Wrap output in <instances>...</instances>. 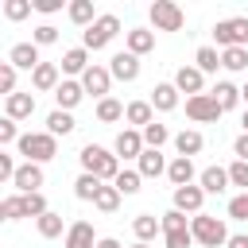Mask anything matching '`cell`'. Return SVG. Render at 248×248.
<instances>
[{"instance_id":"cell-38","label":"cell","mask_w":248,"mask_h":248,"mask_svg":"<svg viewBox=\"0 0 248 248\" xmlns=\"http://www.w3.org/2000/svg\"><path fill=\"white\" fill-rule=\"evenodd\" d=\"M140 182H143V174H140V170H120L112 186H116L120 194H140Z\"/></svg>"},{"instance_id":"cell-6","label":"cell","mask_w":248,"mask_h":248,"mask_svg":"<svg viewBox=\"0 0 248 248\" xmlns=\"http://www.w3.org/2000/svg\"><path fill=\"white\" fill-rule=\"evenodd\" d=\"M163 240H167V248H190L194 244V232H190L186 213H178V209L163 213Z\"/></svg>"},{"instance_id":"cell-10","label":"cell","mask_w":248,"mask_h":248,"mask_svg":"<svg viewBox=\"0 0 248 248\" xmlns=\"http://www.w3.org/2000/svg\"><path fill=\"white\" fill-rule=\"evenodd\" d=\"M116 159H140L143 151H147V143H143V132H136V128H124L120 136H116Z\"/></svg>"},{"instance_id":"cell-1","label":"cell","mask_w":248,"mask_h":248,"mask_svg":"<svg viewBox=\"0 0 248 248\" xmlns=\"http://www.w3.org/2000/svg\"><path fill=\"white\" fill-rule=\"evenodd\" d=\"M78 159H81V170L85 174H97L101 182H116V174H120V159L112 151H105L101 143H85Z\"/></svg>"},{"instance_id":"cell-21","label":"cell","mask_w":248,"mask_h":248,"mask_svg":"<svg viewBox=\"0 0 248 248\" xmlns=\"http://www.w3.org/2000/svg\"><path fill=\"white\" fill-rule=\"evenodd\" d=\"M167 178H170L174 186H190V182H194V159L174 155V159H170V167H167Z\"/></svg>"},{"instance_id":"cell-36","label":"cell","mask_w":248,"mask_h":248,"mask_svg":"<svg viewBox=\"0 0 248 248\" xmlns=\"http://www.w3.org/2000/svg\"><path fill=\"white\" fill-rule=\"evenodd\" d=\"M35 225H39V236H46V240L62 236V213H50V209H46V213H43Z\"/></svg>"},{"instance_id":"cell-45","label":"cell","mask_w":248,"mask_h":248,"mask_svg":"<svg viewBox=\"0 0 248 248\" xmlns=\"http://www.w3.org/2000/svg\"><path fill=\"white\" fill-rule=\"evenodd\" d=\"M229 182H232V186H244V190H248V163H244V159H236V163L229 167Z\"/></svg>"},{"instance_id":"cell-52","label":"cell","mask_w":248,"mask_h":248,"mask_svg":"<svg viewBox=\"0 0 248 248\" xmlns=\"http://www.w3.org/2000/svg\"><path fill=\"white\" fill-rule=\"evenodd\" d=\"M240 101H248V81H244V89H240Z\"/></svg>"},{"instance_id":"cell-23","label":"cell","mask_w":248,"mask_h":248,"mask_svg":"<svg viewBox=\"0 0 248 248\" xmlns=\"http://www.w3.org/2000/svg\"><path fill=\"white\" fill-rule=\"evenodd\" d=\"M167 167H170V163H167L155 147H147V151L140 155V174H143V178H159V174H167Z\"/></svg>"},{"instance_id":"cell-40","label":"cell","mask_w":248,"mask_h":248,"mask_svg":"<svg viewBox=\"0 0 248 248\" xmlns=\"http://www.w3.org/2000/svg\"><path fill=\"white\" fill-rule=\"evenodd\" d=\"M0 217H4V221H19V217H23V194L4 198V202H0Z\"/></svg>"},{"instance_id":"cell-46","label":"cell","mask_w":248,"mask_h":248,"mask_svg":"<svg viewBox=\"0 0 248 248\" xmlns=\"http://www.w3.org/2000/svg\"><path fill=\"white\" fill-rule=\"evenodd\" d=\"M0 143H19V132H16V120L12 116L0 120Z\"/></svg>"},{"instance_id":"cell-22","label":"cell","mask_w":248,"mask_h":248,"mask_svg":"<svg viewBox=\"0 0 248 248\" xmlns=\"http://www.w3.org/2000/svg\"><path fill=\"white\" fill-rule=\"evenodd\" d=\"M81 97H85L81 81H62V85L54 89V101H58V108H62V112H70V108H74V105H78Z\"/></svg>"},{"instance_id":"cell-30","label":"cell","mask_w":248,"mask_h":248,"mask_svg":"<svg viewBox=\"0 0 248 248\" xmlns=\"http://www.w3.org/2000/svg\"><path fill=\"white\" fill-rule=\"evenodd\" d=\"M229 186V170H221V167H205L202 170V190L205 194H221Z\"/></svg>"},{"instance_id":"cell-9","label":"cell","mask_w":248,"mask_h":248,"mask_svg":"<svg viewBox=\"0 0 248 248\" xmlns=\"http://www.w3.org/2000/svg\"><path fill=\"white\" fill-rule=\"evenodd\" d=\"M108 85H112V74H108V66H89L85 74H81V89L85 93H93V97H108Z\"/></svg>"},{"instance_id":"cell-18","label":"cell","mask_w":248,"mask_h":248,"mask_svg":"<svg viewBox=\"0 0 248 248\" xmlns=\"http://www.w3.org/2000/svg\"><path fill=\"white\" fill-rule=\"evenodd\" d=\"M151 108H159V112L178 108V89H174V81H159V85L151 89Z\"/></svg>"},{"instance_id":"cell-20","label":"cell","mask_w":248,"mask_h":248,"mask_svg":"<svg viewBox=\"0 0 248 248\" xmlns=\"http://www.w3.org/2000/svg\"><path fill=\"white\" fill-rule=\"evenodd\" d=\"M132 232H136V240H140V244H151V240L163 232V221H155L151 213H136V221H132Z\"/></svg>"},{"instance_id":"cell-16","label":"cell","mask_w":248,"mask_h":248,"mask_svg":"<svg viewBox=\"0 0 248 248\" xmlns=\"http://www.w3.org/2000/svg\"><path fill=\"white\" fill-rule=\"evenodd\" d=\"M66 248H97L93 225H89V221H74V225L66 229Z\"/></svg>"},{"instance_id":"cell-5","label":"cell","mask_w":248,"mask_h":248,"mask_svg":"<svg viewBox=\"0 0 248 248\" xmlns=\"http://www.w3.org/2000/svg\"><path fill=\"white\" fill-rule=\"evenodd\" d=\"M116 35H120V19H116L112 12H105V16H97L93 27H85L81 43H85V50H101V46H108Z\"/></svg>"},{"instance_id":"cell-19","label":"cell","mask_w":248,"mask_h":248,"mask_svg":"<svg viewBox=\"0 0 248 248\" xmlns=\"http://www.w3.org/2000/svg\"><path fill=\"white\" fill-rule=\"evenodd\" d=\"M4 108L12 120H27L35 112V93H12V97H4Z\"/></svg>"},{"instance_id":"cell-53","label":"cell","mask_w":248,"mask_h":248,"mask_svg":"<svg viewBox=\"0 0 248 248\" xmlns=\"http://www.w3.org/2000/svg\"><path fill=\"white\" fill-rule=\"evenodd\" d=\"M240 124H244V132H248V112H244V120H240Z\"/></svg>"},{"instance_id":"cell-42","label":"cell","mask_w":248,"mask_h":248,"mask_svg":"<svg viewBox=\"0 0 248 248\" xmlns=\"http://www.w3.org/2000/svg\"><path fill=\"white\" fill-rule=\"evenodd\" d=\"M229 217H232V221H248V190L229 202Z\"/></svg>"},{"instance_id":"cell-34","label":"cell","mask_w":248,"mask_h":248,"mask_svg":"<svg viewBox=\"0 0 248 248\" xmlns=\"http://www.w3.org/2000/svg\"><path fill=\"white\" fill-rule=\"evenodd\" d=\"M120 198H124V194H120L116 186H101V190H97V198H93V205H97L101 213H116Z\"/></svg>"},{"instance_id":"cell-31","label":"cell","mask_w":248,"mask_h":248,"mask_svg":"<svg viewBox=\"0 0 248 248\" xmlns=\"http://www.w3.org/2000/svg\"><path fill=\"white\" fill-rule=\"evenodd\" d=\"M124 112H128V108H124L116 97H105V101H97V120H101V124H116Z\"/></svg>"},{"instance_id":"cell-25","label":"cell","mask_w":248,"mask_h":248,"mask_svg":"<svg viewBox=\"0 0 248 248\" xmlns=\"http://www.w3.org/2000/svg\"><path fill=\"white\" fill-rule=\"evenodd\" d=\"M89 70V50L85 46H70L62 54V74H85Z\"/></svg>"},{"instance_id":"cell-47","label":"cell","mask_w":248,"mask_h":248,"mask_svg":"<svg viewBox=\"0 0 248 248\" xmlns=\"http://www.w3.org/2000/svg\"><path fill=\"white\" fill-rule=\"evenodd\" d=\"M16 170H19V167L12 163V155H4V151H0V178H8V182H12V178H16Z\"/></svg>"},{"instance_id":"cell-17","label":"cell","mask_w":248,"mask_h":248,"mask_svg":"<svg viewBox=\"0 0 248 248\" xmlns=\"http://www.w3.org/2000/svg\"><path fill=\"white\" fill-rule=\"evenodd\" d=\"M31 85H35L39 93L58 89V85H62V81H58V66H54V62H39V66L31 70Z\"/></svg>"},{"instance_id":"cell-37","label":"cell","mask_w":248,"mask_h":248,"mask_svg":"<svg viewBox=\"0 0 248 248\" xmlns=\"http://www.w3.org/2000/svg\"><path fill=\"white\" fill-rule=\"evenodd\" d=\"M194 62H198V70H202V74H213V70L221 66V54H217L213 46H198V54H194Z\"/></svg>"},{"instance_id":"cell-49","label":"cell","mask_w":248,"mask_h":248,"mask_svg":"<svg viewBox=\"0 0 248 248\" xmlns=\"http://www.w3.org/2000/svg\"><path fill=\"white\" fill-rule=\"evenodd\" d=\"M31 4H35V12H46V16L62 8V0H31Z\"/></svg>"},{"instance_id":"cell-29","label":"cell","mask_w":248,"mask_h":248,"mask_svg":"<svg viewBox=\"0 0 248 248\" xmlns=\"http://www.w3.org/2000/svg\"><path fill=\"white\" fill-rule=\"evenodd\" d=\"M74 128H78V124H74V116H70V112H62V108H54V112L46 116V132H50L54 140H58V136H70Z\"/></svg>"},{"instance_id":"cell-8","label":"cell","mask_w":248,"mask_h":248,"mask_svg":"<svg viewBox=\"0 0 248 248\" xmlns=\"http://www.w3.org/2000/svg\"><path fill=\"white\" fill-rule=\"evenodd\" d=\"M186 116L194 124H213L221 116V105L213 101V93H198V97H186Z\"/></svg>"},{"instance_id":"cell-33","label":"cell","mask_w":248,"mask_h":248,"mask_svg":"<svg viewBox=\"0 0 248 248\" xmlns=\"http://www.w3.org/2000/svg\"><path fill=\"white\" fill-rule=\"evenodd\" d=\"M70 19H74L78 27H93V23H97V16H93V0H74V4H70Z\"/></svg>"},{"instance_id":"cell-2","label":"cell","mask_w":248,"mask_h":248,"mask_svg":"<svg viewBox=\"0 0 248 248\" xmlns=\"http://www.w3.org/2000/svg\"><path fill=\"white\" fill-rule=\"evenodd\" d=\"M16 147H19V155H23L27 163H50V159L58 155V140H54L50 132H23Z\"/></svg>"},{"instance_id":"cell-43","label":"cell","mask_w":248,"mask_h":248,"mask_svg":"<svg viewBox=\"0 0 248 248\" xmlns=\"http://www.w3.org/2000/svg\"><path fill=\"white\" fill-rule=\"evenodd\" d=\"M31 8H35L31 0H8V4H4V16H8V19H23Z\"/></svg>"},{"instance_id":"cell-44","label":"cell","mask_w":248,"mask_h":248,"mask_svg":"<svg viewBox=\"0 0 248 248\" xmlns=\"http://www.w3.org/2000/svg\"><path fill=\"white\" fill-rule=\"evenodd\" d=\"M0 89H4V97H12V93H16V66H12V62H4V66H0Z\"/></svg>"},{"instance_id":"cell-12","label":"cell","mask_w":248,"mask_h":248,"mask_svg":"<svg viewBox=\"0 0 248 248\" xmlns=\"http://www.w3.org/2000/svg\"><path fill=\"white\" fill-rule=\"evenodd\" d=\"M108 74H112L116 81H136V78H140V58H136L132 50H120V54H112V62H108Z\"/></svg>"},{"instance_id":"cell-27","label":"cell","mask_w":248,"mask_h":248,"mask_svg":"<svg viewBox=\"0 0 248 248\" xmlns=\"http://www.w3.org/2000/svg\"><path fill=\"white\" fill-rule=\"evenodd\" d=\"M213 101L221 105V112H229V108H236V105H240V89H236L232 81H217V89H213Z\"/></svg>"},{"instance_id":"cell-48","label":"cell","mask_w":248,"mask_h":248,"mask_svg":"<svg viewBox=\"0 0 248 248\" xmlns=\"http://www.w3.org/2000/svg\"><path fill=\"white\" fill-rule=\"evenodd\" d=\"M232 151H236V159H244V163H248V132H240V136H236Z\"/></svg>"},{"instance_id":"cell-54","label":"cell","mask_w":248,"mask_h":248,"mask_svg":"<svg viewBox=\"0 0 248 248\" xmlns=\"http://www.w3.org/2000/svg\"><path fill=\"white\" fill-rule=\"evenodd\" d=\"M132 248H151V244H140V240H136V244H132Z\"/></svg>"},{"instance_id":"cell-4","label":"cell","mask_w":248,"mask_h":248,"mask_svg":"<svg viewBox=\"0 0 248 248\" xmlns=\"http://www.w3.org/2000/svg\"><path fill=\"white\" fill-rule=\"evenodd\" d=\"M213 39H217L221 50H229V46H248V16L217 19V23H213Z\"/></svg>"},{"instance_id":"cell-50","label":"cell","mask_w":248,"mask_h":248,"mask_svg":"<svg viewBox=\"0 0 248 248\" xmlns=\"http://www.w3.org/2000/svg\"><path fill=\"white\" fill-rule=\"evenodd\" d=\"M225 248H248V232H236V236H229V244Z\"/></svg>"},{"instance_id":"cell-24","label":"cell","mask_w":248,"mask_h":248,"mask_svg":"<svg viewBox=\"0 0 248 248\" xmlns=\"http://www.w3.org/2000/svg\"><path fill=\"white\" fill-rule=\"evenodd\" d=\"M124 39H128V50H132L136 58H140V54H147V50L155 46V31H147V27H132Z\"/></svg>"},{"instance_id":"cell-28","label":"cell","mask_w":248,"mask_h":248,"mask_svg":"<svg viewBox=\"0 0 248 248\" xmlns=\"http://www.w3.org/2000/svg\"><path fill=\"white\" fill-rule=\"evenodd\" d=\"M155 108H151V101H132L128 105V124H136V128H147V124H155V116H151Z\"/></svg>"},{"instance_id":"cell-14","label":"cell","mask_w":248,"mask_h":248,"mask_svg":"<svg viewBox=\"0 0 248 248\" xmlns=\"http://www.w3.org/2000/svg\"><path fill=\"white\" fill-rule=\"evenodd\" d=\"M8 62H12L16 70H35L43 58H39V46H35V43H16V46L8 50Z\"/></svg>"},{"instance_id":"cell-3","label":"cell","mask_w":248,"mask_h":248,"mask_svg":"<svg viewBox=\"0 0 248 248\" xmlns=\"http://www.w3.org/2000/svg\"><path fill=\"white\" fill-rule=\"evenodd\" d=\"M190 232L202 248H217V244H229V229L221 217H209V213H198L190 217Z\"/></svg>"},{"instance_id":"cell-41","label":"cell","mask_w":248,"mask_h":248,"mask_svg":"<svg viewBox=\"0 0 248 248\" xmlns=\"http://www.w3.org/2000/svg\"><path fill=\"white\" fill-rule=\"evenodd\" d=\"M31 43H35V46H50V43H58V27H54V23H39L35 35H31Z\"/></svg>"},{"instance_id":"cell-7","label":"cell","mask_w":248,"mask_h":248,"mask_svg":"<svg viewBox=\"0 0 248 248\" xmlns=\"http://www.w3.org/2000/svg\"><path fill=\"white\" fill-rule=\"evenodd\" d=\"M151 23H155V31H182L186 16L174 0H155L151 4Z\"/></svg>"},{"instance_id":"cell-13","label":"cell","mask_w":248,"mask_h":248,"mask_svg":"<svg viewBox=\"0 0 248 248\" xmlns=\"http://www.w3.org/2000/svg\"><path fill=\"white\" fill-rule=\"evenodd\" d=\"M202 202H205V190L202 186H174V209L178 213H202Z\"/></svg>"},{"instance_id":"cell-51","label":"cell","mask_w":248,"mask_h":248,"mask_svg":"<svg viewBox=\"0 0 248 248\" xmlns=\"http://www.w3.org/2000/svg\"><path fill=\"white\" fill-rule=\"evenodd\" d=\"M97 248H120V240H116V236H101V240H97Z\"/></svg>"},{"instance_id":"cell-39","label":"cell","mask_w":248,"mask_h":248,"mask_svg":"<svg viewBox=\"0 0 248 248\" xmlns=\"http://www.w3.org/2000/svg\"><path fill=\"white\" fill-rule=\"evenodd\" d=\"M167 140H170L167 124H147V128H143V143H147V147H155V151H159Z\"/></svg>"},{"instance_id":"cell-11","label":"cell","mask_w":248,"mask_h":248,"mask_svg":"<svg viewBox=\"0 0 248 248\" xmlns=\"http://www.w3.org/2000/svg\"><path fill=\"white\" fill-rule=\"evenodd\" d=\"M12 186H16L19 194H43V190H39V186H43V167H39V163H19Z\"/></svg>"},{"instance_id":"cell-26","label":"cell","mask_w":248,"mask_h":248,"mask_svg":"<svg viewBox=\"0 0 248 248\" xmlns=\"http://www.w3.org/2000/svg\"><path fill=\"white\" fill-rule=\"evenodd\" d=\"M174 147H178V155H198L202 147H205V140H202V132H194V128H186V132H178L174 136Z\"/></svg>"},{"instance_id":"cell-35","label":"cell","mask_w":248,"mask_h":248,"mask_svg":"<svg viewBox=\"0 0 248 248\" xmlns=\"http://www.w3.org/2000/svg\"><path fill=\"white\" fill-rule=\"evenodd\" d=\"M221 66L225 70H248V46H229V50H221Z\"/></svg>"},{"instance_id":"cell-15","label":"cell","mask_w":248,"mask_h":248,"mask_svg":"<svg viewBox=\"0 0 248 248\" xmlns=\"http://www.w3.org/2000/svg\"><path fill=\"white\" fill-rule=\"evenodd\" d=\"M202 85H205V74H202L198 66H182V70L174 74V89H178V93L198 97V93H202Z\"/></svg>"},{"instance_id":"cell-32","label":"cell","mask_w":248,"mask_h":248,"mask_svg":"<svg viewBox=\"0 0 248 248\" xmlns=\"http://www.w3.org/2000/svg\"><path fill=\"white\" fill-rule=\"evenodd\" d=\"M101 186H105V182H101L97 174H85V170H81V174H78V182H74V194H78L81 202H93Z\"/></svg>"}]
</instances>
